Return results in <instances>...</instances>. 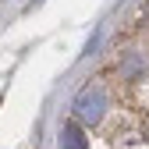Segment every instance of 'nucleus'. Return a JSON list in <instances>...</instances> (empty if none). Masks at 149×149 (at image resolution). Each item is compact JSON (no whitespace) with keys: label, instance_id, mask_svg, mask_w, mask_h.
I'll use <instances>...</instances> for the list:
<instances>
[{"label":"nucleus","instance_id":"obj_1","mask_svg":"<svg viewBox=\"0 0 149 149\" xmlns=\"http://www.w3.org/2000/svg\"><path fill=\"white\" fill-rule=\"evenodd\" d=\"M110 110V89L103 82H92L78 92L74 100V121H85V124H100Z\"/></svg>","mask_w":149,"mask_h":149},{"label":"nucleus","instance_id":"obj_2","mask_svg":"<svg viewBox=\"0 0 149 149\" xmlns=\"http://www.w3.org/2000/svg\"><path fill=\"white\" fill-rule=\"evenodd\" d=\"M61 149H89L85 132H82L78 121H68V124L61 128Z\"/></svg>","mask_w":149,"mask_h":149}]
</instances>
